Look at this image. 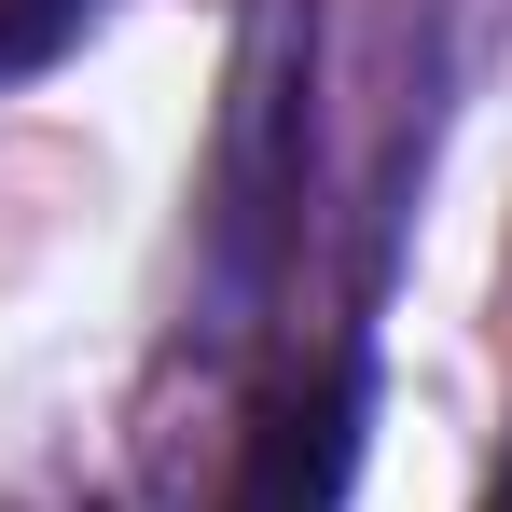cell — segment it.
<instances>
[{"mask_svg": "<svg viewBox=\"0 0 512 512\" xmlns=\"http://www.w3.org/2000/svg\"><path fill=\"white\" fill-rule=\"evenodd\" d=\"M70 512H111V499H70Z\"/></svg>", "mask_w": 512, "mask_h": 512, "instance_id": "5", "label": "cell"}, {"mask_svg": "<svg viewBox=\"0 0 512 512\" xmlns=\"http://www.w3.org/2000/svg\"><path fill=\"white\" fill-rule=\"evenodd\" d=\"M97 14H111V0H0V84H42Z\"/></svg>", "mask_w": 512, "mask_h": 512, "instance_id": "3", "label": "cell"}, {"mask_svg": "<svg viewBox=\"0 0 512 512\" xmlns=\"http://www.w3.org/2000/svg\"><path fill=\"white\" fill-rule=\"evenodd\" d=\"M360 457H374V319H333L319 346H291L250 388L222 512H346Z\"/></svg>", "mask_w": 512, "mask_h": 512, "instance_id": "2", "label": "cell"}, {"mask_svg": "<svg viewBox=\"0 0 512 512\" xmlns=\"http://www.w3.org/2000/svg\"><path fill=\"white\" fill-rule=\"evenodd\" d=\"M305 180H319V0H250L236 70H222V139H208V222H194V346L236 360L277 319L305 263Z\"/></svg>", "mask_w": 512, "mask_h": 512, "instance_id": "1", "label": "cell"}, {"mask_svg": "<svg viewBox=\"0 0 512 512\" xmlns=\"http://www.w3.org/2000/svg\"><path fill=\"white\" fill-rule=\"evenodd\" d=\"M471 512H512V443H499V471H485V499H471Z\"/></svg>", "mask_w": 512, "mask_h": 512, "instance_id": "4", "label": "cell"}]
</instances>
